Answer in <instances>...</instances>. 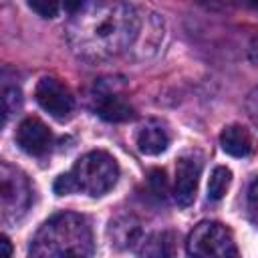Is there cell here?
Segmentation results:
<instances>
[{"mask_svg": "<svg viewBox=\"0 0 258 258\" xmlns=\"http://www.w3.org/2000/svg\"><path fill=\"white\" fill-rule=\"evenodd\" d=\"M139 14L119 0H95L73 14L69 44L85 58H111L127 50L139 36Z\"/></svg>", "mask_w": 258, "mask_h": 258, "instance_id": "6da1fadb", "label": "cell"}, {"mask_svg": "<svg viewBox=\"0 0 258 258\" xmlns=\"http://www.w3.org/2000/svg\"><path fill=\"white\" fill-rule=\"evenodd\" d=\"M95 244L89 220L73 212L48 218L30 244L32 256H91Z\"/></svg>", "mask_w": 258, "mask_h": 258, "instance_id": "7a4b0ae2", "label": "cell"}, {"mask_svg": "<svg viewBox=\"0 0 258 258\" xmlns=\"http://www.w3.org/2000/svg\"><path fill=\"white\" fill-rule=\"evenodd\" d=\"M119 177V165L113 155L107 151H89L77 159L71 171L62 173L54 181L56 196H69L75 191H83L87 196H103L107 194Z\"/></svg>", "mask_w": 258, "mask_h": 258, "instance_id": "3957f363", "label": "cell"}, {"mask_svg": "<svg viewBox=\"0 0 258 258\" xmlns=\"http://www.w3.org/2000/svg\"><path fill=\"white\" fill-rule=\"evenodd\" d=\"M187 254L191 256H236L238 248L232 232L220 222H200L187 236Z\"/></svg>", "mask_w": 258, "mask_h": 258, "instance_id": "277c9868", "label": "cell"}, {"mask_svg": "<svg viewBox=\"0 0 258 258\" xmlns=\"http://www.w3.org/2000/svg\"><path fill=\"white\" fill-rule=\"evenodd\" d=\"M32 189L28 185V179L14 167L2 165V189H0V200H2V220H18L30 206Z\"/></svg>", "mask_w": 258, "mask_h": 258, "instance_id": "5b68a950", "label": "cell"}, {"mask_svg": "<svg viewBox=\"0 0 258 258\" xmlns=\"http://www.w3.org/2000/svg\"><path fill=\"white\" fill-rule=\"evenodd\" d=\"M34 97H36V103L54 119L58 121H64L69 119V115L73 113V97L69 93V89L52 79V77H44L38 81L36 85V91H34Z\"/></svg>", "mask_w": 258, "mask_h": 258, "instance_id": "8992f818", "label": "cell"}, {"mask_svg": "<svg viewBox=\"0 0 258 258\" xmlns=\"http://www.w3.org/2000/svg\"><path fill=\"white\" fill-rule=\"evenodd\" d=\"M202 173V159L194 153L181 155L175 165V185H173V198L177 206H189L198 191V181Z\"/></svg>", "mask_w": 258, "mask_h": 258, "instance_id": "52a82bcc", "label": "cell"}, {"mask_svg": "<svg viewBox=\"0 0 258 258\" xmlns=\"http://www.w3.org/2000/svg\"><path fill=\"white\" fill-rule=\"evenodd\" d=\"M52 135L50 129L36 117H26L16 131V143L20 145V149L28 155H44L50 147Z\"/></svg>", "mask_w": 258, "mask_h": 258, "instance_id": "ba28073f", "label": "cell"}, {"mask_svg": "<svg viewBox=\"0 0 258 258\" xmlns=\"http://www.w3.org/2000/svg\"><path fill=\"white\" fill-rule=\"evenodd\" d=\"M137 149L143 155H159L169 145V133L159 121H147L137 131Z\"/></svg>", "mask_w": 258, "mask_h": 258, "instance_id": "9c48e42d", "label": "cell"}, {"mask_svg": "<svg viewBox=\"0 0 258 258\" xmlns=\"http://www.w3.org/2000/svg\"><path fill=\"white\" fill-rule=\"evenodd\" d=\"M222 149L232 157H248L252 153V137L242 125H228L220 133Z\"/></svg>", "mask_w": 258, "mask_h": 258, "instance_id": "30bf717a", "label": "cell"}, {"mask_svg": "<svg viewBox=\"0 0 258 258\" xmlns=\"http://www.w3.org/2000/svg\"><path fill=\"white\" fill-rule=\"evenodd\" d=\"M97 113L101 119L111 121V123H123V121H131L135 117L133 107L129 103H125L119 95H103L97 103Z\"/></svg>", "mask_w": 258, "mask_h": 258, "instance_id": "8fae6325", "label": "cell"}, {"mask_svg": "<svg viewBox=\"0 0 258 258\" xmlns=\"http://www.w3.org/2000/svg\"><path fill=\"white\" fill-rule=\"evenodd\" d=\"M230 181H232V171L226 165L214 167V171L210 175V181H208V200L220 202L226 196V191L230 187Z\"/></svg>", "mask_w": 258, "mask_h": 258, "instance_id": "7c38bea8", "label": "cell"}, {"mask_svg": "<svg viewBox=\"0 0 258 258\" xmlns=\"http://www.w3.org/2000/svg\"><path fill=\"white\" fill-rule=\"evenodd\" d=\"M28 6L42 18H54L58 14L60 0H26Z\"/></svg>", "mask_w": 258, "mask_h": 258, "instance_id": "4fadbf2b", "label": "cell"}, {"mask_svg": "<svg viewBox=\"0 0 258 258\" xmlns=\"http://www.w3.org/2000/svg\"><path fill=\"white\" fill-rule=\"evenodd\" d=\"M246 210H248V218H250V222L258 228V177H256V179L250 183V187H248Z\"/></svg>", "mask_w": 258, "mask_h": 258, "instance_id": "5bb4252c", "label": "cell"}, {"mask_svg": "<svg viewBox=\"0 0 258 258\" xmlns=\"http://www.w3.org/2000/svg\"><path fill=\"white\" fill-rule=\"evenodd\" d=\"M2 105H4V113L10 115V113H16L22 105V95L20 91L14 87V89H6L4 91V97H2Z\"/></svg>", "mask_w": 258, "mask_h": 258, "instance_id": "9a60e30c", "label": "cell"}, {"mask_svg": "<svg viewBox=\"0 0 258 258\" xmlns=\"http://www.w3.org/2000/svg\"><path fill=\"white\" fill-rule=\"evenodd\" d=\"M248 111H250V117L254 119V123L258 125V89L248 97Z\"/></svg>", "mask_w": 258, "mask_h": 258, "instance_id": "2e32d148", "label": "cell"}, {"mask_svg": "<svg viewBox=\"0 0 258 258\" xmlns=\"http://www.w3.org/2000/svg\"><path fill=\"white\" fill-rule=\"evenodd\" d=\"M60 2H62V6H64V10H67L69 14H75V12L81 10L83 4H85V0H60Z\"/></svg>", "mask_w": 258, "mask_h": 258, "instance_id": "e0dca14e", "label": "cell"}, {"mask_svg": "<svg viewBox=\"0 0 258 258\" xmlns=\"http://www.w3.org/2000/svg\"><path fill=\"white\" fill-rule=\"evenodd\" d=\"M2 250H4V256H10L12 254V246H10V240H8V236H2Z\"/></svg>", "mask_w": 258, "mask_h": 258, "instance_id": "ac0fdd59", "label": "cell"}, {"mask_svg": "<svg viewBox=\"0 0 258 258\" xmlns=\"http://www.w3.org/2000/svg\"><path fill=\"white\" fill-rule=\"evenodd\" d=\"M242 4H246V6H252V8H258V0H240Z\"/></svg>", "mask_w": 258, "mask_h": 258, "instance_id": "d6986e66", "label": "cell"}]
</instances>
